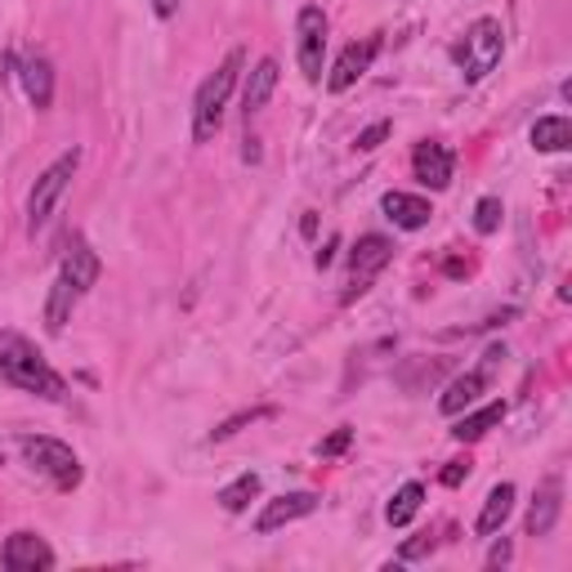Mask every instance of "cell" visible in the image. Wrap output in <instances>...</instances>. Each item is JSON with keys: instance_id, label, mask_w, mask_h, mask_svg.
<instances>
[{"instance_id": "6da1fadb", "label": "cell", "mask_w": 572, "mask_h": 572, "mask_svg": "<svg viewBox=\"0 0 572 572\" xmlns=\"http://www.w3.org/2000/svg\"><path fill=\"white\" fill-rule=\"evenodd\" d=\"M0 376H5L14 390L36 394V398H46V403H63L67 398V380L18 331H0Z\"/></svg>"}, {"instance_id": "7a4b0ae2", "label": "cell", "mask_w": 572, "mask_h": 572, "mask_svg": "<svg viewBox=\"0 0 572 572\" xmlns=\"http://www.w3.org/2000/svg\"><path fill=\"white\" fill-rule=\"evenodd\" d=\"M242 67H246V50L233 46L219 59V67L198 86V99H193V143H211L219 135L224 107H228V99H233V90L242 81Z\"/></svg>"}, {"instance_id": "3957f363", "label": "cell", "mask_w": 572, "mask_h": 572, "mask_svg": "<svg viewBox=\"0 0 572 572\" xmlns=\"http://www.w3.org/2000/svg\"><path fill=\"white\" fill-rule=\"evenodd\" d=\"M76 166H81V148H67L63 157H54L41 175H36L31 193H27V228H31V233H41V228L50 224V215L59 211V202L67 198V188L76 179Z\"/></svg>"}, {"instance_id": "277c9868", "label": "cell", "mask_w": 572, "mask_h": 572, "mask_svg": "<svg viewBox=\"0 0 572 572\" xmlns=\"http://www.w3.org/2000/svg\"><path fill=\"white\" fill-rule=\"evenodd\" d=\"M501 54H506V27H501V18H474L466 27V41L456 46V67H461V76L474 86V81H483V76L501 63Z\"/></svg>"}, {"instance_id": "5b68a950", "label": "cell", "mask_w": 572, "mask_h": 572, "mask_svg": "<svg viewBox=\"0 0 572 572\" xmlns=\"http://www.w3.org/2000/svg\"><path fill=\"white\" fill-rule=\"evenodd\" d=\"M18 452H23V461H27L36 474H46L59 492H72L76 483H81V461H76V452H72L63 438L23 434V438H18Z\"/></svg>"}, {"instance_id": "8992f818", "label": "cell", "mask_w": 572, "mask_h": 572, "mask_svg": "<svg viewBox=\"0 0 572 572\" xmlns=\"http://www.w3.org/2000/svg\"><path fill=\"white\" fill-rule=\"evenodd\" d=\"M390 259H394V242L390 238H380V233L358 238L354 251H349V287H345V295H340V300L354 304L358 295H367L371 282L390 269Z\"/></svg>"}, {"instance_id": "52a82bcc", "label": "cell", "mask_w": 572, "mask_h": 572, "mask_svg": "<svg viewBox=\"0 0 572 572\" xmlns=\"http://www.w3.org/2000/svg\"><path fill=\"white\" fill-rule=\"evenodd\" d=\"M295 59L304 81H322V59H327V14L318 5H304L295 14Z\"/></svg>"}, {"instance_id": "ba28073f", "label": "cell", "mask_w": 572, "mask_h": 572, "mask_svg": "<svg viewBox=\"0 0 572 572\" xmlns=\"http://www.w3.org/2000/svg\"><path fill=\"white\" fill-rule=\"evenodd\" d=\"M376 54H380V36H367V41L345 46V50H340V59L331 63V72H327V90H331V94L354 90V86L363 81V76L371 72Z\"/></svg>"}, {"instance_id": "9c48e42d", "label": "cell", "mask_w": 572, "mask_h": 572, "mask_svg": "<svg viewBox=\"0 0 572 572\" xmlns=\"http://www.w3.org/2000/svg\"><path fill=\"white\" fill-rule=\"evenodd\" d=\"M411 175L421 179L430 193H443V188L452 183V175H456V152L438 139H421L411 152Z\"/></svg>"}, {"instance_id": "30bf717a", "label": "cell", "mask_w": 572, "mask_h": 572, "mask_svg": "<svg viewBox=\"0 0 572 572\" xmlns=\"http://www.w3.org/2000/svg\"><path fill=\"white\" fill-rule=\"evenodd\" d=\"M318 506H322V501H318V492H282V497H274L269 506H264V510L255 514V532H259V537H269V532L287 527V523L309 519Z\"/></svg>"}, {"instance_id": "8fae6325", "label": "cell", "mask_w": 572, "mask_h": 572, "mask_svg": "<svg viewBox=\"0 0 572 572\" xmlns=\"http://www.w3.org/2000/svg\"><path fill=\"white\" fill-rule=\"evenodd\" d=\"M0 563L10 572H41V568H54L59 559L41 532H14V537H5V546H0Z\"/></svg>"}, {"instance_id": "7c38bea8", "label": "cell", "mask_w": 572, "mask_h": 572, "mask_svg": "<svg viewBox=\"0 0 572 572\" xmlns=\"http://www.w3.org/2000/svg\"><path fill=\"white\" fill-rule=\"evenodd\" d=\"M559 514H563V479L559 474H546L537 483V492H532L523 532H527V537H550L555 523H559Z\"/></svg>"}, {"instance_id": "4fadbf2b", "label": "cell", "mask_w": 572, "mask_h": 572, "mask_svg": "<svg viewBox=\"0 0 572 572\" xmlns=\"http://www.w3.org/2000/svg\"><path fill=\"white\" fill-rule=\"evenodd\" d=\"M76 291H90L94 282H99V274H103V259L94 255V246L86 242V238H72L67 246H63V269H59Z\"/></svg>"}, {"instance_id": "5bb4252c", "label": "cell", "mask_w": 572, "mask_h": 572, "mask_svg": "<svg viewBox=\"0 0 572 572\" xmlns=\"http://www.w3.org/2000/svg\"><path fill=\"white\" fill-rule=\"evenodd\" d=\"M278 76H282L278 59H259L255 72H246V86H242V112H246V122L255 117V112L269 107V99L278 90Z\"/></svg>"}, {"instance_id": "9a60e30c", "label": "cell", "mask_w": 572, "mask_h": 572, "mask_svg": "<svg viewBox=\"0 0 572 572\" xmlns=\"http://www.w3.org/2000/svg\"><path fill=\"white\" fill-rule=\"evenodd\" d=\"M380 211H385V219L394 228H407V233H416V228H425L434 219V206L416 193H385L380 198Z\"/></svg>"}, {"instance_id": "2e32d148", "label": "cell", "mask_w": 572, "mask_h": 572, "mask_svg": "<svg viewBox=\"0 0 572 572\" xmlns=\"http://www.w3.org/2000/svg\"><path fill=\"white\" fill-rule=\"evenodd\" d=\"M18 81H23V90H27L36 112H46L54 103V67H50L46 54H27L23 67H18Z\"/></svg>"}, {"instance_id": "e0dca14e", "label": "cell", "mask_w": 572, "mask_h": 572, "mask_svg": "<svg viewBox=\"0 0 572 572\" xmlns=\"http://www.w3.org/2000/svg\"><path fill=\"white\" fill-rule=\"evenodd\" d=\"M483 390H487V367L456 376V380H447V390H443V398H438V411H443V416H461L466 407H474V403L483 398Z\"/></svg>"}, {"instance_id": "ac0fdd59", "label": "cell", "mask_w": 572, "mask_h": 572, "mask_svg": "<svg viewBox=\"0 0 572 572\" xmlns=\"http://www.w3.org/2000/svg\"><path fill=\"white\" fill-rule=\"evenodd\" d=\"M506 421V403H483L479 411H461L456 416V425H452V438L456 443H479V438H487L492 430H497Z\"/></svg>"}, {"instance_id": "d6986e66", "label": "cell", "mask_w": 572, "mask_h": 572, "mask_svg": "<svg viewBox=\"0 0 572 572\" xmlns=\"http://www.w3.org/2000/svg\"><path fill=\"white\" fill-rule=\"evenodd\" d=\"M514 483H497L487 492V501H483V510H479V523H474V532L479 537H497V532L506 527V519L514 514Z\"/></svg>"}, {"instance_id": "ffe728a7", "label": "cell", "mask_w": 572, "mask_h": 572, "mask_svg": "<svg viewBox=\"0 0 572 572\" xmlns=\"http://www.w3.org/2000/svg\"><path fill=\"white\" fill-rule=\"evenodd\" d=\"M76 295H81V291H76V287L59 274L54 287H50V300H46V331H50V335H63V327L72 322V304H76Z\"/></svg>"}, {"instance_id": "44dd1931", "label": "cell", "mask_w": 572, "mask_h": 572, "mask_svg": "<svg viewBox=\"0 0 572 572\" xmlns=\"http://www.w3.org/2000/svg\"><path fill=\"white\" fill-rule=\"evenodd\" d=\"M527 139H532V148H537V152H568L572 148V122L555 112V117H542L537 126H532Z\"/></svg>"}, {"instance_id": "7402d4cb", "label": "cell", "mask_w": 572, "mask_h": 572, "mask_svg": "<svg viewBox=\"0 0 572 572\" xmlns=\"http://www.w3.org/2000/svg\"><path fill=\"white\" fill-rule=\"evenodd\" d=\"M421 506H425V487L421 483H403L394 497H390V506H385L390 527H407L416 514H421Z\"/></svg>"}, {"instance_id": "603a6c76", "label": "cell", "mask_w": 572, "mask_h": 572, "mask_svg": "<svg viewBox=\"0 0 572 572\" xmlns=\"http://www.w3.org/2000/svg\"><path fill=\"white\" fill-rule=\"evenodd\" d=\"M259 487H264V483H259V474H255V470H246V474H238L228 487H219V497H215V501H219L228 514H242V510L259 497Z\"/></svg>"}, {"instance_id": "cb8c5ba5", "label": "cell", "mask_w": 572, "mask_h": 572, "mask_svg": "<svg viewBox=\"0 0 572 572\" xmlns=\"http://www.w3.org/2000/svg\"><path fill=\"white\" fill-rule=\"evenodd\" d=\"M501 219H506V202L501 198H479V206H474V233L492 238L501 228Z\"/></svg>"}, {"instance_id": "d4e9b609", "label": "cell", "mask_w": 572, "mask_h": 572, "mask_svg": "<svg viewBox=\"0 0 572 572\" xmlns=\"http://www.w3.org/2000/svg\"><path fill=\"white\" fill-rule=\"evenodd\" d=\"M274 416V407H251V411H238V416H228V421L211 434V443H224V438H233L238 430H246V425H255V421H269Z\"/></svg>"}, {"instance_id": "484cf974", "label": "cell", "mask_w": 572, "mask_h": 572, "mask_svg": "<svg viewBox=\"0 0 572 572\" xmlns=\"http://www.w3.org/2000/svg\"><path fill=\"white\" fill-rule=\"evenodd\" d=\"M394 135V126L390 122H376V126H367V130H358V152H376L380 143H385Z\"/></svg>"}, {"instance_id": "4316f807", "label": "cell", "mask_w": 572, "mask_h": 572, "mask_svg": "<svg viewBox=\"0 0 572 572\" xmlns=\"http://www.w3.org/2000/svg\"><path fill=\"white\" fill-rule=\"evenodd\" d=\"M349 443H354V430H335L331 438H322V443H318V456H340Z\"/></svg>"}, {"instance_id": "83f0119b", "label": "cell", "mask_w": 572, "mask_h": 572, "mask_svg": "<svg viewBox=\"0 0 572 572\" xmlns=\"http://www.w3.org/2000/svg\"><path fill=\"white\" fill-rule=\"evenodd\" d=\"M430 550H434V537H430V532H421V537H416V542H407V546L398 550V559H403V563H411V559L430 555Z\"/></svg>"}, {"instance_id": "f1b7e54d", "label": "cell", "mask_w": 572, "mask_h": 572, "mask_svg": "<svg viewBox=\"0 0 572 572\" xmlns=\"http://www.w3.org/2000/svg\"><path fill=\"white\" fill-rule=\"evenodd\" d=\"M470 479V456H466V461H447V470H443V483L447 487H461Z\"/></svg>"}, {"instance_id": "f546056e", "label": "cell", "mask_w": 572, "mask_h": 572, "mask_svg": "<svg viewBox=\"0 0 572 572\" xmlns=\"http://www.w3.org/2000/svg\"><path fill=\"white\" fill-rule=\"evenodd\" d=\"M510 555H514V546H510V542L501 537L497 546H492V550H487V568H506V563H510Z\"/></svg>"}, {"instance_id": "4dcf8cb0", "label": "cell", "mask_w": 572, "mask_h": 572, "mask_svg": "<svg viewBox=\"0 0 572 572\" xmlns=\"http://www.w3.org/2000/svg\"><path fill=\"white\" fill-rule=\"evenodd\" d=\"M335 246H340V238H327V246H318V255H314V264H318V269H331Z\"/></svg>"}, {"instance_id": "1f68e13d", "label": "cell", "mask_w": 572, "mask_h": 572, "mask_svg": "<svg viewBox=\"0 0 572 572\" xmlns=\"http://www.w3.org/2000/svg\"><path fill=\"white\" fill-rule=\"evenodd\" d=\"M179 5H183V0H152V14H157V18L166 23V18H175V14H179Z\"/></svg>"}, {"instance_id": "d6a6232c", "label": "cell", "mask_w": 572, "mask_h": 572, "mask_svg": "<svg viewBox=\"0 0 572 572\" xmlns=\"http://www.w3.org/2000/svg\"><path fill=\"white\" fill-rule=\"evenodd\" d=\"M300 233H304V238H318V215H314V211L300 219Z\"/></svg>"}, {"instance_id": "836d02e7", "label": "cell", "mask_w": 572, "mask_h": 572, "mask_svg": "<svg viewBox=\"0 0 572 572\" xmlns=\"http://www.w3.org/2000/svg\"><path fill=\"white\" fill-rule=\"evenodd\" d=\"M0 466H5V461H0Z\"/></svg>"}]
</instances>
